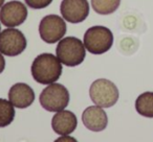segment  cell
<instances>
[{"label":"cell","mask_w":153,"mask_h":142,"mask_svg":"<svg viewBox=\"0 0 153 142\" xmlns=\"http://www.w3.org/2000/svg\"><path fill=\"white\" fill-rule=\"evenodd\" d=\"M4 68H5V60L3 57L2 53L0 52V73L4 70Z\"/></svg>","instance_id":"e0dca14e"},{"label":"cell","mask_w":153,"mask_h":142,"mask_svg":"<svg viewBox=\"0 0 153 142\" xmlns=\"http://www.w3.org/2000/svg\"><path fill=\"white\" fill-rule=\"evenodd\" d=\"M51 2H53V0H25V3L27 4V7H32L34 10L45 9Z\"/></svg>","instance_id":"2e32d148"},{"label":"cell","mask_w":153,"mask_h":142,"mask_svg":"<svg viewBox=\"0 0 153 142\" xmlns=\"http://www.w3.org/2000/svg\"><path fill=\"white\" fill-rule=\"evenodd\" d=\"M15 118V109L11 102L0 98V127H5L13 122Z\"/></svg>","instance_id":"9a60e30c"},{"label":"cell","mask_w":153,"mask_h":142,"mask_svg":"<svg viewBox=\"0 0 153 142\" xmlns=\"http://www.w3.org/2000/svg\"><path fill=\"white\" fill-rule=\"evenodd\" d=\"M78 125L76 116L70 111L62 110L57 112L51 120V127L55 133L65 136L71 134Z\"/></svg>","instance_id":"7c38bea8"},{"label":"cell","mask_w":153,"mask_h":142,"mask_svg":"<svg viewBox=\"0 0 153 142\" xmlns=\"http://www.w3.org/2000/svg\"><path fill=\"white\" fill-rule=\"evenodd\" d=\"M0 29H1V26H0Z\"/></svg>","instance_id":"d6986e66"},{"label":"cell","mask_w":153,"mask_h":142,"mask_svg":"<svg viewBox=\"0 0 153 142\" xmlns=\"http://www.w3.org/2000/svg\"><path fill=\"white\" fill-rule=\"evenodd\" d=\"M83 124L92 132H101L106 129L108 117L102 107L92 106L85 109L82 114Z\"/></svg>","instance_id":"30bf717a"},{"label":"cell","mask_w":153,"mask_h":142,"mask_svg":"<svg viewBox=\"0 0 153 142\" xmlns=\"http://www.w3.org/2000/svg\"><path fill=\"white\" fill-rule=\"evenodd\" d=\"M60 12L66 21L80 23L89 15V3L87 0H62Z\"/></svg>","instance_id":"9c48e42d"},{"label":"cell","mask_w":153,"mask_h":142,"mask_svg":"<svg viewBox=\"0 0 153 142\" xmlns=\"http://www.w3.org/2000/svg\"><path fill=\"white\" fill-rule=\"evenodd\" d=\"M121 0H91V7L100 15H109L119 9Z\"/></svg>","instance_id":"5bb4252c"},{"label":"cell","mask_w":153,"mask_h":142,"mask_svg":"<svg viewBox=\"0 0 153 142\" xmlns=\"http://www.w3.org/2000/svg\"><path fill=\"white\" fill-rule=\"evenodd\" d=\"M3 3H4V0H0V7H2V5H3Z\"/></svg>","instance_id":"ac0fdd59"},{"label":"cell","mask_w":153,"mask_h":142,"mask_svg":"<svg viewBox=\"0 0 153 142\" xmlns=\"http://www.w3.org/2000/svg\"><path fill=\"white\" fill-rule=\"evenodd\" d=\"M66 23L60 16L47 15L39 24V34L44 42L53 44L60 41L66 34Z\"/></svg>","instance_id":"8992f818"},{"label":"cell","mask_w":153,"mask_h":142,"mask_svg":"<svg viewBox=\"0 0 153 142\" xmlns=\"http://www.w3.org/2000/svg\"><path fill=\"white\" fill-rule=\"evenodd\" d=\"M26 48V39L22 32L9 27L0 32V52L7 57H16Z\"/></svg>","instance_id":"52a82bcc"},{"label":"cell","mask_w":153,"mask_h":142,"mask_svg":"<svg viewBox=\"0 0 153 142\" xmlns=\"http://www.w3.org/2000/svg\"><path fill=\"white\" fill-rule=\"evenodd\" d=\"M135 109L142 116L153 118V92L140 94L135 100Z\"/></svg>","instance_id":"4fadbf2b"},{"label":"cell","mask_w":153,"mask_h":142,"mask_svg":"<svg viewBox=\"0 0 153 142\" xmlns=\"http://www.w3.org/2000/svg\"><path fill=\"white\" fill-rule=\"evenodd\" d=\"M10 102L18 109L28 108L35 100L34 90L24 83H17L9 91Z\"/></svg>","instance_id":"8fae6325"},{"label":"cell","mask_w":153,"mask_h":142,"mask_svg":"<svg viewBox=\"0 0 153 142\" xmlns=\"http://www.w3.org/2000/svg\"><path fill=\"white\" fill-rule=\"evenodd\" d=\"M113 35L105 26H92L84 35L85 48L92 54H103L111 48Z\"/></svg>","instance_id":"3957f363"},{"label":"cell","mask_w":153,"mask_h":142,"mask_svg":"<svg viewBox=\"0 0 153 142\" xmlns=\"http://www.w3.org/2000/svg\"><path fill=\"white\" fill-rule=\"evenodd\" d=\"M33 79L39 84L49 85L61 77L62 65L58 57L51 53H41L32 64Z\"/></svg>","instance_id":"6da1fadb"},{"label":"cell","mask_w":153,"mask_h":142,"mask_svg":"<svg viewBox=\"0 0 153 142\" xmlns=\"http://www.w3.org/2000/svg\"><path fill=\"white\" fill-rule=\"evenodd\" d=\"M56 53L62 64L68 67H74L83 63L85 59V45L76 37H66L59 41Z\"/></svg>","instance_id":"7a4b0ae2"},{"label":"cell","mask_w":153,"mask_h":142,"mask_svg":"<svg viewBox=\"0 0 153 142\" xmlns=\"http://www.w3.org/2000/svg\"><path fill=\"white\" fill-rule=\"evenodd\" d=\"M40 104L48 112H59L68 106L69 92L61 84H49L40 94Z\"/></svg>","instance_id":"277c9868"},{"label":"cell","mask_w":153,"mask_h":142,"mask_svg":"<svg viewBox=\"0 0 153 142\" xmlns=\"http://www.w3.org/2000/svg\"><path fill=\"white\" fill-rule=\"evenodd\" d=\"M89 96L94 104L102 108H110L119 99V90L112 82L105 79L94 81L89 88Z\"/></svg>","instance_id":"5b68a950"},{"label":"cell","mask_w":153,"mask_h":142,"mask_svg":"<svg viewBox=\"0 0 153 142\" xmlns=\"http://www.w3.org/2000/svg\"><path fill=\"white\" fill-rule=\"evenodd\" d=\"M27 18V9L20 1H10L2 5L0 11V21L7 27H16Z\"/></svg>","instance_id":"ba28073f"}]
</instances>
